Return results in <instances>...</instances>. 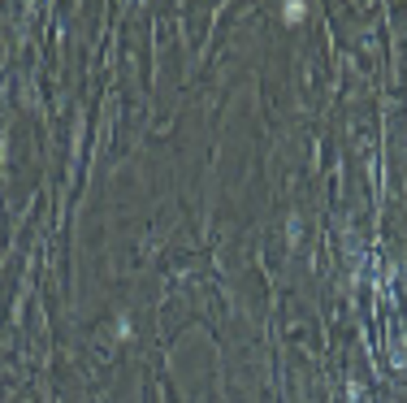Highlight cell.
Wrapping results in <instances>:
<instances>
[{
    "mask_svg": "<svg viewBox=\"0 0 407 403\" xmlns=\"http://www.w3.org/2000/svg\"><path fill=\"white\" fill-rule=\"evenodd\" d=\"M299 13H303V5H299V0H290V5H286V22H299Z\"/></svg>",
    "mask_w": 407,
    "mask_h": 403,
    "instance_id": "6da1fadb",
    "label": "cell"
}]
</instances>
